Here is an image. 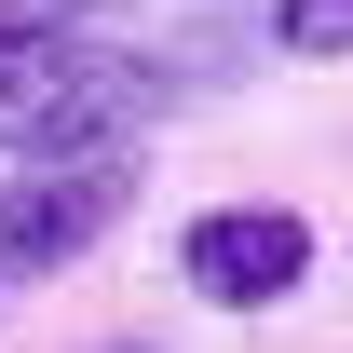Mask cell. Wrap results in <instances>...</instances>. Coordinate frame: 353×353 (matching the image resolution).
<instances>
[{
  "label": "cell",
  "mask_w": 353,
  "mask_h": 353,
  "mask_svg": "<svg viewBox=\"0 0 353 353\" xmlns=\"http://www.w3.org/2000/svg\"><path fill=\"white\" fill-rule=\"evenodd\" d=\"M123 218H136V163H123V150L0 163V285H28V272H82Z\"/></svg>",
  "instance_id": "7a4b0ae2"
},
{
  "label": "cell",
  "mask_w": 353,
  "mask_h": 353,
  "mask_svg": "<svg viewBox=\"0 0 353 353\" xmlns=\"http://www.w3.org/2000/svg\"><path fill=\"white\" fill-rule=\"evenodd\" d=\"M150 109V68L109 41H0V163H68V150H123Z\"/></svg>",
  "instance_id": "6da1fadb"
},
{
  "label": "cell",
  "mask_w": 353,
  "mask_h": 353,
  "mask_svg": "<svg viewBox=\"0 0 353 353\" xmlns=\"http://www.w3.org/2000/svg\"><path fill=\"white\" fill-rule=\"evenodd\" d=\"M272 41L299 68H353V0H272Z\"/></svg>",
  "instance_id": "277c9868"
},
{
  "label": "cell",
  "mask_w": 353,
  "mask_h": 353,
  "mask_svg": "<svg viewBox=\"0 0 353 353\" xmlns=\"http://www.w3.org/2000/svg\"><path fill=\"white\" fill-rule=\"evenodd\" d=\"M95 0H0V41H68Z\"/></svg>",
  "instance_id": "5b68a950"
},
{
  "label": "cell",
  "mask_w": 353,
  "mask_h": 353,
  "mask_svg": "<svg viewBox=\"0 0 353 353\" xmlns=\"http://www.w3.org/2000/svg\"><path fill=\"white\" fill-rule=\"evenodd\" d=\"M326 259V231L299 204H204V218H176V285L204 312H285Z\"/></svg>",
  "instance_id": "3957f363"
}]
</instances>
